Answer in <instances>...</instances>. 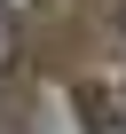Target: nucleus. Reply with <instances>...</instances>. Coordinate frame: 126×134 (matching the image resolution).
Returning a JSON list of instances; mask_svg holds the SVG:
<instances>
[{
  "instance_id": "obj_1",
  "label": "nucleus",
  "mask_w": 126,
  "mask_h": 134,
  "mask_svg": "<svg viewBox=\"0 0 126 134\" xmlns=\"http://www.w3.org/2000/svg\"><path fill=\"white\" fill-rule=\"evenodd\" d=\"M8 63H16V16L0 8V71H8Z\"/></svg>"
},
{
  "instance_id": "obj_2",
  "label": "nucleus",
  "mask_w": 126,
  "mask_h": 134,
  "mask_svg": "<svg viewBox=\"0 0 126 134\" xmlns=\"http://www.w3.org/2000/svg\"><path fill=\"white\" fill-rule=\"evenodd\" d=\"M118 24H126V16H118Z\"/></svg>"
}]
</instances>
